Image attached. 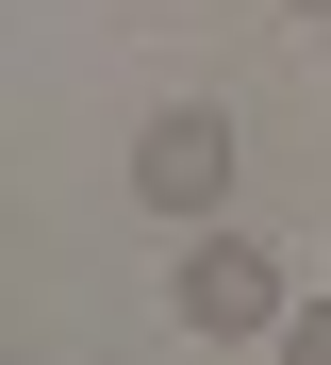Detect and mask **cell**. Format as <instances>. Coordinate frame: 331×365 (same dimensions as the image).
I'll return each mask as SVG.
<instances>
[{
	"label": "cell",
	"mask_w": 331,
	"mask_h": 365,
	"mask_svg": "<svg viewBox=\"0 0 331 365\" xmlns=\"http://www.w3.org/2000/svg\"><path fill=\"white\" fill-rule=\"evenodd\" d=\"M166 316H182L199 349H282V316H298V266L265 250V232L199 216V232H182V266H166Z\"/></svg>",
	"instance_id": "1"
},
{
	"label": "cell",
	"mask_w": 331,
	"mask_h": 365,
	"mask_svg": "<svg viewBox=\"0 0 331 365\" xmlns=\"http://www.w3.org/2000/svg\"><path fill=\"white\" fill-rule=\"evenodd\" d=\"M132 200H149L166 232L232 216V116H216V100H166L149 133H132Z\"/></svg>",
	"instance_id": "2"
},
{
	"label": "cell",
	"mask_w": 331,
	"mask_h": 365,
	"mask_svg": "<svg viewBox=\"0 0 331 365\" xmlns=\"http://www.w3.org/2000/svg\"><path fill=\"white\" fill-rule=\"evenodd\" d=\"M282 365H331V282H298V316H282Z\"/></svg>",
	"instance_id": "3"
},
{
	"label": "cell",
	"mask_w": 331,
	"mask_h": 365,
	"mask_svg": "<svg viewBox=\"0 0 331 365\" xmlns=\"http://www.w3.org/2000/svg\"><path fill=\"white\" fill-rule=\"evenodd\" d=\"M282 17H331V0H282Z\"/></svg>",
	"instance_id": "4"
}]
</instances>
